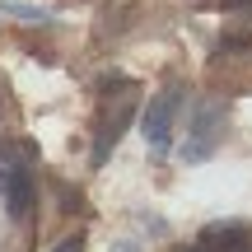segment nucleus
<instances>
[{
  "instance_id": "423d86ee",
  "label": "nucleus",
  "mask_w": 252,
  "mask_h": 252,
  "mask_svg": "<svg viewBox=\"0 0 252 252\" xmlns=\"http://www.w3.org/2000/svg\"><path fill=\"white\" fill-rule=\"evenodd\" d=\"M0 14H9V19H24V24H47V9H37V5H24V0H0Z\"/></svg>"
},
{
  "instance_id": "f257e3e1",
  "label": "nucleus",
  "mask_w": 252,
  "mask_h": 252,
  "mask_svg": "<svg viewBox=\"0 0 252 252\" xmlns=\"http://www.w3.org/2000/svg\"><path fill=\"white\" fill-rule=\"evenodd\" d=\"M135 108H140V84L131 80V75L122 70H103L98 80H94V150H89V163L94 168H103L112 154V145L126 135V126L135 122Z\"/></svg>"
},
{
  "instance_id": "39448f33",
  "label": "nucleus",
  "mask_w": 252,
  "mask_h": 252,
  "mask_svg": "<svg viewBox=\"0 0 252 252\" xmlns=\"http://www.w3.org/2000/svg\"><path fill=\"white\" fill-rule=\"evenodd\" d=\"M0 191H5V206H9V220H24L33 210V163H0Z\"/></svg>"
},
{
  "instance_id": "f03ea898",
  "label": "nucleus",
  "mask_w": 252,
  "mask_h": 252,
  "mask_svg": "<svg viewBox=\"0 0 252 252\" xmlns=\"http://www.w3.org/2000/svg\"><path fill=\"white\" fill-rule=\"evenodd\" d=\"M224 135H229V108L220 98H201L196 108H191V131H187V140H182V159L187 163L210 159V154L224 145Z\"/></svg>"
},
{
  "instance_id": "7ed1b4c3",
  "label": "nucleus",
  "mask_w": 252,
  "mask_h": 252,
  "mask_svg": "<svg viewBox=\"0 0 252 252\" xmlns=\"http://www.w3.org/2000/svg\"><path fill=\"white\" fill-rule=\"evenodd\" d=\"M178 108H182V89H178V84H163V89L150 98V108H145V117H140V135H145V145H150L154 154H168Z\"/></svg>"
},
{
  "instance_id": "20e7f679",
  "label": "nucleus",
  "mask_w": 252,
  "mask_h": 252,
  "mask_svg": "<svg viewBox=\"0 0 252 252\" xmlns=\"http://www.w3.org/2000/svg\"><path fill=\"white\" fill-rule=\"evenodd\" d=\"M191 252H252V224L248 220H215L196 234Z\"/></svg>"
},
{
  "instance_id": "0eeeda50",
  "label": "nucleus",
  "mask_w": 252,
  "mask_h": 252,
  "mask_svg": "<svg viewBox=\"0 0 252 252\" xmlns=\"http://www.w3.org/2000/svg\"><path fill=\"white\" fill-rule=\"evenodd\" d=\"M52 252H84V229H80V234H65Z\"/></svg>"
},
{
  "instance_id": "6e6552de",
  "label": "nucleus",
  "mask_w": 252,
  "mask_h": 252,
  "mask_svg": "<svg viewBox=\"0 0 252 252\" xmlns=\"http://www.w3.org/2000/svg\"><path fill=\"white\" fill-rule=\"evenodd\" d=\"M112 252H140V248H135V243H122V248H112Z\"/></svg>"
}]
</instances>
